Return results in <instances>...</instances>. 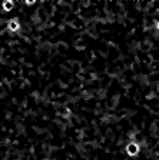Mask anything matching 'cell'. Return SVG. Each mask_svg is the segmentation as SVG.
Returning <instances> with one entry per match:
<instances>
[{
	"label": "cell",
	"mask_w": 159,
	"mask_h": 160,
	"mask_svg": "<svg viewBox=\"0 0 159 160\" xmlns=\"http://www.w3.org/2000/svg\"><path fill=\"white\" fill-rule=\"evenodd\" d=\"M20 29V25H19V19H10V20H7V30L9 32H12V33H14V32H17V30Z\"/></svg>",
	"instance_id": "cell-1"
},
{
	"label": "cell",
	"mask_w": 159,
	"mask_h": 160,
	"mask_svg": "<svg viewBox=\"0 0 159 160\" xmlns=\"http://www.w3.org/2000/svg\"><path fill=\"white\" fill-rule=\"evenodd\" d=\"M138 152H139V146L136 143L128 144V147H126V153H128L129 156H135V154H138Z\"/></svg>",
	"instance_id": "cell-2"
},
{
	"label": "cell",
	"mask_w": 159,
	"mask_h": 160,
	"mask_svg": "<svg viewBox=\"0 0 159 160\" xmlns=\"http://www.w3.org/2000/svg\"><path fill=\"white\" fill-rule=\"evenodd\" d=\"M2 7H3L4 12H10V10L14 7V3H13V2H10V0H7V2H3Z\"/></svg>",
	"instance_id": "cell-3"
},
{
	"label": "cell",
	"mask_w": 159,
	"mask_h": 160,
	"mask_svg": "<svg viewBox=\"0 0 159 160\" xmlns=\"http://www.w3.org/2000/svg\"><path fill=\"white\" fill-rule=\"evenodd\" d=\"M156 29H158V30H159V20H158V21H156Z\"/></svg>",
	"instance_id": "cell-4"
}]
</instances>
